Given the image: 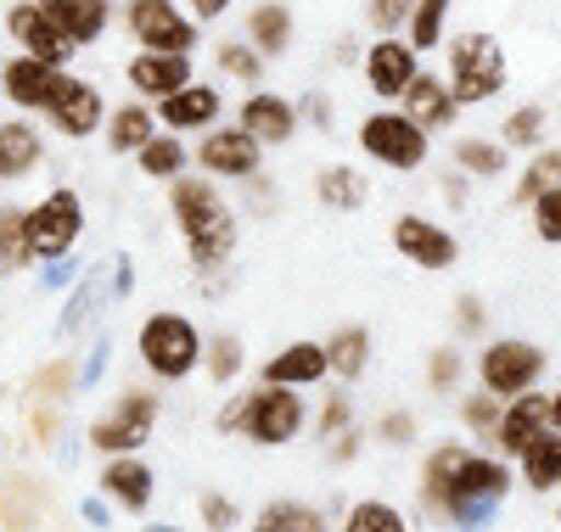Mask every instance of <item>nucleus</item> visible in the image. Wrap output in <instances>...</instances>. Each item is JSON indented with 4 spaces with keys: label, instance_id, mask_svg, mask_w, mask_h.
<instances>
[{
    "label": "nucleus",
    "instance_id": "5701e85b",
    "mask_svg": "<svg viewBox=\"0 0 561 532\" xmlns=\"http://www.w3.org/2000/svg\"><path fill=\"white\" fill-rule=\"evenodd\" d=\"M62 68L51 62H39V57H7V68H0V90H7V102L23 107V113H45V102H51V90H57Z\"/></svg>",
    "mask_w": 561,
    "mask_h": 532
},
{
    "label": "nucleus",
    "instance_id": "9d476101",
    "mask_svg": "<svg viewBox=\"0 0 561 532\" xmlns=\"http://www.w3.org/2000/svg\"><path fill=\"white\" fill-rule=\"evenodd\" d=\"M539 375H545V348L523 343V336H500V343H489L483 359H478V386L494 393L500 404L517 398V393H534Z\"/></svg>",
    "mask_w": 561,
    "mask_h": 532
},
{
    "label": "nucleus",
    "instance_id": "aec40b11",
    "mask_svg": "<svg viewBox=\"0 0 561 532\" xmlns=\"http://www.w3.org/2000/svg\"><path fill=\"white\" fill-rule=\"evenodd\" d=\"M539 431H550V398L545 393H517V398H505V409H500L494 449L505 460H523V449L539 438Z\"/></svg>",
    "mask_w": 561,
    "mask_h": 532
},
{
    "label": "nucleus",
    "instance_id": "4c0bfd02",
    "mask_svg": "<svg viewBox=\"0 0 561 532\" xmlns=\"http://www.w3.org/2000/svg\"><path fill=\"white\" fill-rule=\"evenodd\" d=\"M337 532H410V521L388 499H359V505L343 510V527Z\"/></svg>",
    "mask_w": 561,
    "mask_h": 532
},
{
    "label": "nucleus",
    "instance_id": "f3484780",
    "mask_svg": "<svg viewBox=\"0 0 561 532\" xmlns=\"http://www.w3.org/2000/svg\"><path fill=\"white\" fill-rule=\"evenodd\" d=\"M237 124L259 140V147H287V140L298 135V102L293 95H275V90H253L248 102L237 107Z\"/></svg>",
    "mask_w": 561,
    "mask_h": 532
},
{
    "label": "nucleus",
    "instance_id": "3c124183",
    "mask_svg": "<svg viewBox=\"0 0 561 532\" xmlns=\"http://www.w3.org/2000/svg\"><path fill=\"white\" fill-rule=\"evenodd\" d=\"M113 370V336H90V348H84V365H79V393H96L102 375Z\"/></svg>",
    "mask_w": 561,
    "mask_h": 532
},
{
    "label": "nucleus",
    "instance_id": "a19ab883",
    "mask_svg": "<svg viewBox=\"0 0 561 532\" xmlns=\"http://www.w3.org/2000/svg\"><path fill=\"white\" fill-rule=\"evenodd\" d=\"M309 426H314V438H320V443H325V438H337V431H348V426H354V398H348V386H343V381H337L332 393H325V398L314 404Z\"/></svg>",
    "mask_w": 561,
    "mask_h": 532
},
{
    "label": "nucleus",
    "instance_id": "412c9836",
    "mask_svg": "<svg viewBox=\"0 0 561 532\" xmlns=\"http://www.w3.org/2000/svg\"><path fill=\"white\" fill-rule=\"evenodd\" d=\"M107 309H113V286H107V264L96 258V264H84V275L73 280V292H68V303L57 314V331L62 336H84Z\"/></svg>",
    "mask_w": 561,
    "mask_h": 532
},
{
    "label": "nucleus",
    "instance_id": "393cba45",
    "mask_svg": "<svg viewBox=\"0 0 561 532\" xmlns=\"http://www.w3.org/2000/svg\"><path fill=\"white\" fill-rule=\"evenodd\" d=\"M259 381H275V386H320L325 381V348L320 343H287L275 348L264 365H259Z\"/></svg>",
    "mask_w": 561,
    "mask_h": 532
},
{
    "label": "nucleus",
    "instance_id": "4468645a",
    "mask_svg": "<svg viewBox=\"0 0 561 532\" xmlns=\"http://www.w3.org/2000/svg\"><path fill=\"white\" fill-rule=\"evenodd\" d=\"M393 253L410 258L415 269H449V264L460 258V241H455V230H444L438 219L399 213V219H393Z\"/></svg>",
    "mask_w": 561,
    "mask_h": 532
},
{
    "label": "nucleus",
    "instance_id": "1a4fd4ad",
    "mask_svg": "<svg viewBox=\"0 0 561 532\" xmlns=\"http://www.w3.org/2000/svg\"><path fill=\"white\" fill-rule=\"evenodd\" d=\"M124 28L140 51H197V34L203 23L185 18L174 0H124Z\"/></svg>",
    "mask_w": 561,
    "mask_h": 532
},
{
    "label": "nucleus",
    "instance_id": "7ed1b4c3",
    "mask_svg": "<svg viewBox=\"0 0 561 532\" xmlns=\"http://www.w3.org/2000/svg\"><path fill=\"white\" fill-rule=\"evenodd\" d=\"M309 415H314V404H304L298 386L259 381L253 393H242V438L259 449H287L309 431Z\"/></svg>",
    "mask_w": 561,
    "mask_h": 532
},
{
    "label": "nucleus",
    "instance_id": "69168bd1",
    "mask_svg": "<svg viewBox=\"0 0 561 532\" xmlns=\"http://www.w3.org/2000/svg\"><path fill=\"white\" fill-rule=\"evenodd\" d=\"M550 426L561 431V386H556V393H550Z\"/></svg>",
    "mask_w": 561,
    "mask_h": 532
},
{
    "label": "nucleus",
    "instance_id": "79ce46f5",
    "mask_svg": "<svg viewBox=\"0 0 561 532\" xmlns=\"http://www.w3.org/2000/svg\"><path fill=\"white\" fill-rule=\"evenodd\" d=\"M444 23H449V0H415L410 7V45L415 51H433V45L444 39Z\"/></svg>",
    "mask_w": 561,
    "mask_h": 532
},
{
    "label": "nucleus",
    "instance_id": "8fccbe9b",
    "mask_svg": "<svg viewBox=\"0 0 561 532\" xmlns=\"http://www.w3.org/2000/svg\"><path fill=\"white\" fill-rule=\"evenodd\" d=\"M500 409H505V404H500L494 393H483V386H478L472 398H460V420L472 426L478 438H489V443H494V426H500Z\"/></svg>",
    "mask_w": 561,
    "mask_h": 532
},
{
    "label": "nucleus",
    "instance_id": "cd10ccee",
    "mask_svg": "<svg viewBox=\"0 0 561 532\" xmlns=\"http://www.w3.org/2000/svg\"><path fill=\"white\" fill-rule=\"evenodd\" d=\"M51 23L73 39V45H96L113 23V0H39Z\"/></svg>",
    "mask_w": 561,
    "mask_h": 532
},
{
    "label": "nucleus",
    "instance_id": "6e6552de",
    "mask_svg": "<svg viewBox=\"0 0 561 532\" xmlns=\"http://www.w3.org/2000/svg\"><path fill=\"white\" fill-rule=\"evenodd\" d=\"M79 235H84V203H79L73 185L45 190V197L28 208V253H34V264H51V258L73 253Z\"/></svg>",
    "mask_w": 561,
    "mask_h": 532
},
{
    "label": "nucleus",
    "instance_id": "49530a36",
    "mask_svg": "<svg viewBox=\"0 0 561 532\" xmlns=\"http://www.w3.org/2000/svg\"><path fill=\"white\" fill-rule=\"evenodd\" d=\"M197 516H203V532H237V521H242L237 499L219 494V488H203L197 494Z\"/></svg>",
    "mask_w": 561,
    "mask_h": 532
},
{
    "label": "nucleus",
    "instance_id": "4be33fe9",
    "mask_svg": "<svg viewBox=\"0 0 561 532\" xmlns=\"http://www.w3.org/2000/svg\"><path fill=\"white\" fill-rule=\"evenodd\" d=\"M415 57H421V51H415L410 39H393V34H382V39L365 51V79H370V90H377L382 102H399V95H404V84L421 73V68H415Z\"/></svg>",
    "mask_w": 561,
    "mask_h": 532
},
{
    "label": "nucleus",
    "instance_id": "6e6d98bb",
    "mask_svg": "<svg viewBox=\"0 0 561 532\" xmlns=\"http://www.w3.org/2000/svg\"><path fill=\"white\" fill-rule=\"evenodd\" d=\"M410 7H415V0H365V18H370L377 34H399L410 23Z\"/></svg>",
    "mask_w": 561,
    "mask_h": 532
},
{
    "label": "nucleus",
    "instance_id": "37998d69",
    "mask_svg": "<svg viewBox=\"0 0 561 532\" xmlns=\"http://www.w3.org/2000/svg\"><path fill=\"white\" fill-rule=\"evenodd\" d=\"M561 185V152H545L539 147V158L523 169V180H517V208H528L534 197H545V190H556Z\"/></svg>",
    "mask_w": 561,
    "mask_h": 532
},
{
    "label": "nucleus",
    "instance_id": "e433bc0d",
    "mask_svg": "<svg viewBox=\"0 0 561 532\" xmlns=\"http://www.w3.org/2000/svg\"><path fill=\"white\" fill-rule=\"evenodd\" d=\"M34 269V253H28V208L7 203L0 208V275H23Z\"/></svg>",
    "mask_w": 561,
    "mask_h": 532
},
{
    "label": "nucleus",
    "instance_id": "b1692460",
    "mask_svg": "<svg viewBox=\"0 0 561 532\" xmlns=\"http://www.w3.org/2000/svg\"><path fill=\"white\" fill-rule=\"evenodd\" d=\"M293 39H298V18H293L287 0H259V7H248V45L264 62L287 57Z\"/></svg>",
    "mask_w": 561,
    "mask_h": 532
},
{
    "label": "nucleus",
    "instance_id": "a211bd4d",
    "mask_svg": "<svg viewBox=\"0 0 561 532\" xmlns=\"http://www.w3.org/2000/svg\"><path fill=\"white\" fill-rule=\"evenodd\" d=\"M129 90L140 95V102H163V95H174L180 84H192V57L185 51H135L129 68H124Z\"/></svg>",
    "mask_w": 561,
    "mask_h": 532
},
{
    "label": "nucleus",
    "instance_id": "ddd939ff",
    "mask_svg": "<svg viewBox=\"0 0 561 532\" xmlns=\"http://www.w3.org/2000/svg\"><path fill=\"white\" fill-rule=\"evenodd\" d=\"M7 34L18 39V51L51 62V68H68V57L79 51V45L51 23V12H45L39 0H12V7H7Z\"/></svg>",
    "mask_w": 561,
    "mask_h": 532
},
{
    "label": "nucleus",
    "instance_id": "6ab92c4d",
    "mask_svg": "<svg viewBox=\"0 0 561 532\" xmlns=\"http://www.w3.org/2000/svg\"><path fill=\"white\" fill-rule=\"evenodd\" d=\"M102 494L129 510V516H147V505L158 499V471L140 460V454H107L102 465Z\"/></svg>",
    "mask_w": 561,
    "mask_h": 532
},
{
    "label": "nucleus",
    "instance_id": "c756f323",
    "mask_svg": "<svg viewBox=\"0 0 561 532\" xmlns=\"http://www.w3.org/2000/svg\"><path fill=\"white\" fill-rule=\"evenodd\" d=\"M314 197H320V208H332V213H359L370 203V180L354 163H325L314 174Z\"/></svg>",
    "mask_w": 561,
    "mask_h": 532
},
{
    "label": "nucleus",
    "instance_id": "39448f33",
    "mask_svg": "<svg viewBox=\"0 0 561 532\" xmlns=\"http://www.w3.org/2000/svg\"><path fill=\"white\" fill-rule=\"evenodd\" d=\"M158 415H163V398L147 393V386H129V393L113 398V409H102L90 420V449L96 454H135L152 443L158 431Z\"/></svg>",
    "mask_w": 561,
    "mask_h": 532
},
{
    "label": "nucleus",
    "instance_id": "052dcab7",
    "mask_svg": "<svg viewBox=\"0 0 561 532\" xmlns=\"http://www.w3.org/2000/svg\"><path fill=\"white\" fill-rule=\"evenodd\" d=\"M298 118H309L314 129H332V102H325V95H304V107H298Z\"/></svg>",
    "mask_w": 561,
    "mask_h": 532
},
{
    "label": "nucleus",
    "instance_id": "13d9d810",
    "mask_svg": "<svg viewBox=\"0 0 561 532\" xmlns=\"http://www.w3.org/2000/svg\"><path fill=\"white\" fill-rule=\"evenodd\" d=\"M107 286H113V303H124L135 292V258L129 253H113L107 258Z\"/></svg>",
    "mask_w": 561,
    "mask_h": 532
},
{
    "label": "nucleus",
    "instance_id": "864d4df0",
    "mask_svg": "<svg viewBox=\"0 0 561 532\" xmlns=\"http://www.w3.org/2000/svg\"><path fill=\"white\" fill-rule=\"evenodd\" d=\"M528 208H534V230H539V241L561 247V185H556V190H545V197H534Z\"/></svg>",
    "mask_w": 561,
    "mask_h": 532
},
{
    "label": "nucleus",
    "instance_id": "c85d7f7f",
    "mask_svg": "<svg viewBox=\"0 0 561 532\" xmlns=\"http://www.w3.org/2000/svg\"><path fill=\"white\" fill-rule=\"evenodd\" d=\"M320 348H325V375L343 381V386H348V381H359V375L370 370V331H365V325H354V320H348V325H337Z\"/></svg>",
    "mask_w": 561,
    "mask_h": 532
},
{
    "label": "nucleus",
    "instance_id": "680f3d73",
    "mask_svg": "<svg viewBox=\"0 0 561 532\" xmlns=\"http://www.w3.org/2000/svg\"><path fill=\"white\" fill-rule=\"evenodd\" d=\"M79 516H84V527H96V532L113 527V510H107L102 499H79Z\"/></svg>",
    "mask_w": 561,
    "mask_h": 532
},
{
    "label": "nucleus",
    "instance_id": "0eeeda50",
    "mask_svg": "<svg viewBox=\"0 0 561 532\" xmlns=\"http://www.w3.org/2000/svg\"><path fill=\"white\" fill-rule=\"evenodd\" d=\"M354 140H359V152H365L370 163H382V169H393V174H415L421 163H427V152H433L427 129H421L415 118H404L399 107L370 113Z\"/></svg>",
    "mask_w": 561,
    "mask_h": 532
},
{
    "label": "nucleus",
    "instance_id": "dca6fc26",
    "mask_svg": "<svg viewBox=\"0 0 561 532\" xmlns=\"http://www.w3.org/2000/svg\"><path fill=\"white\" fill-rule=\"evenodd\" d=\"M455 499H511V465L494 460V454H478V449H460V460L449 465V494H444V510Z\"/></svg>",
    "mask_w": 561,
    "mask_h": 532
},
{
    "label": "nucleus",
    "instance_id": "603ef678",
    "mask_svg": "<svg viewBox=\"0 0 561 532\" xmlns=\"http://www.w3.org/2000/svg\"><path fill=\"white\" fill-rule=\"evenodd\" d=\"M79 275H84V258L79 253H62L51 264H39V292H73Z\"/></svg>",
    "mask_w": 561,
    "mask_h": 532
},
{
    "label": "nucleus",
    "instance_id": "09e8293b",
    "mask_svg": "<svg viewBox=\"0 0 561 532\" xmlns=\"http://www.w3.org/2000/svg\"><path fill=\"white\" fill-rule=\"evenodd\" d=\"M494 516H500V499H455L444 510V521L455 532H483V527H494Z\"/></svg>",
    "mask_w": 561,
    "mask_h": 532
},
{
    "label": "nucleus",
    "instance_id": "c9c22d12",
    "mask_svg": "<svg viewBox=\"0 0 561 532\" xmlns=\"http://www.w3.org/2000/svg\"><path fill=\"white\" fill-rule=\"evenodd\" d=\"M135 163H140V174H147V180H180L185 174V163H192V152H185V140L180 135H169V129H158L152 140H147V147H140L135 152Z\"/></svg>",
    "mask_w": 561,
    "mask_h": 532
},
{
    "label": "nucleus",
    "instance_id": "f8f14e48",
    "mask_svg": "<svg viewBox=\"0 0 561 532\" xmlns=\"http://www.w3.org/2000/svg\"><path fill=\"white\" fill-rule=\"evenodd\" d=\"M45 118H51L57 135L68 140H84V135H96L107 124V102H102V90L79 79V73H62L57 90H51V102H45Z\"/></svg>",
    "mask_w": 561,
    "mask_h": 532
},
{
    "label": "nucleus",
    "instance_id": "58836bf2",
    "mask_svg": "<svg viewBox=\"0 0 561 532\" xmlns=\"http://www.w3.org/2000/svg\"><path fill=\"white\" fill-rule=\"evenodd\" d=\"M455 169L478 174V180H494V174H505V147L500 140H483V135H460L455 140Z\"/></svg>",
    "mask_w": 561,
    "mask_h": 532
},
{
    "label": "nucleus",
    "instance_id": "bb28decb",
    "mask_svg": "<svg viewBox=\"0 0 561 532\" xmlns=\"http://www.w3.org/2000/svg\"><path fill=\"white\" fill-rule=\"evenodd\" d=\"M399 113L415 118L421 129H449V118H455L449 79H438V73H415V79L404 84V95H399Z\"/></svg>",
    "mask_w": 561,
    "mask_h": 532
},
{
    "label": "nucleus",
    "instance_id": "473e14b6",
    "mask_svg": "<svg viewBox=\"0 0 561 532\" xmlns=\"http://www.w3.org/2000/svg\"><path fill=\"white\" fill-rule=\"evenodd\" d=\"M248 532H332V521H325V510L309 505V499H270L253 516Z\"/></svg>",
    "mask_w": 561,
    "mask_h": 532
},
{
    "label": "nucleus",
    "instance_id": "ea45409f",
    "mask_svg": "<svg viewBox=\"0 0 561 532\" xmlns=\"http://www.w3.org/2000/svg\"><path fill=\"white\" fill-rule=\"evenodd\" d=\"M214 68L225 73V79H237V84H248V90H259V79H264V57L253 51V45L242 39H225V45H214Z\"/></svg>",
    "mask_w": 561,
    "mask_h": 532
},
{
    "label": "nucleus",
    "instance_id": "5fc2aeb1",
    "mask_svg": "<svg viewBox=\"0 0 561 532\" xmlns=\"http://www.w3.org/2000/svg\"><path fill=\"white\" fill-rule=\"evenodd\" d=\"M359 449H365V426H359V420H354L348 431H337V438H325V443H320L325 465H337V471H343V465H354V460H359Z\"/></svg>",
    "mask_w": 561,
    "mask_h": 532
},
{
    "label": "nucleus",
    "instance_id": "c03bdc74",
    "mask_svg": "<svg viewBox=\"0 0 561 532\" xmlns=\"http://www.w3.org/2000/svg\"><path fill=\"white\" fill-rule=\"evenodd\" d=\"M545 107L539 102H528V107H517V113H511L505 118V140H500V147H528V152H539L545 147Z\"/></svg>",
    "mask_w": 561,
    "mask_h": 532
},
{
    "label": "nucleus",
    "instance_id": "f257e3e1",
    "mask_svg": "<svg viewBox=\"0 0 561 532\" xmlns=\"http://www.w3.org/2000/svg\"><path fill=\"white\" fill-rule=\"evenodd\" d=\"M169 213H174V230L185 241V258H192L197 275H225L230 258H237V241H242V219L237 208L225 203V190L208 185V174H180L169 180Z\"/></svg>",
    "mask_w": 561,
    "mask_h": 532
},
{
    "label": "nucleus",
    "instance_id": "2f4dec72",
    "mask_svg": "<svg viewBox=\"0 0 561 532\" xmlns=\"http://www.w3.org/2000/svg\"><path fill=\"white\" fill-rule=\"evenodd\" d=\"M0 521H7L12 532H34L45 521V482H34V476L0 482Z\"/></svg>",
    "mask_w": 561,
    "mask_h": 532
},
{
    "label": "nucleus",
    "instance_id": "bf43d9fd",
    "mask_svg": "<svg viewBox=\"0 0 561 532\" xmlns=\"http://www.w3.org/2000/svg\"><path fill=\"white\" fill-rule=\"evenodd\" d=\"M214 431H219V438H237V431H242V398H225V404H219Z\"/></svg>",
    "mask_w": 561,
    "mask_h": 532
},
{
    "label": "nucleus",
    "instance_id": "338daca9",
    "mask_svg": "<svg viewBox=\"0 0 561 532\" xmlns=\"http://www.w3.org/2000/svg\"><path fill=\"white\" fill-rule=\"evenodd\" d=\"M556 527H561V499H556Z\"/></svg>",
    "mask_w": 561,
    "mask_h": 532
},
{
    "label": "nucleus",
    "instance_id": "e2e57ef3",
    "mask_svg": "<svg viewBox=\"0 0 561 532\" xmlns=\"http://www.w3.org/2000/svg\"><path fill=\"white\" fill-rule=\"evenodd\" d=\"M225 12H230V0H192V18L197 23H219Z\"/></svg>",
    "mask_w": 561,
    "mask_h": 532
},
{
    "label": "nucleus",
    "instance_id": "f03ea898",
    "mask_svg": "<svg viewBox=\"0 0 561 532\" xmlns=\"http://www.w3.org/2000/svg\"><path fill=\"white\" fill-rule=\"evenodd\" d=\"M135 354H140V365H147L152 381L174 386L192 370H203V331H197V320H185L180 309H158V314L140 320Z\"/></svg>",
    "mask_w": 561,
    "mask_h": 532
},
{
    "label": "nucleus",
    "instance_id": "de8ad7c7",
    "mask_svg": "<svg viewBox=\"0 0 561 532\" xmlns=\"http://www.w3.org/2000/svg\"><path fill=\"white\" fill-rule=\"evenodd\" d=\"M415 431H421V426H415V409H388V415L370 420V438L388 443V449H410Z\"/></svg>",
    "mask_w": 561,
    "mask_h": 532
},
{
    "label": "nucleus",
    "instance_id": "a18cd8bd",
    "mask_svg": "<svg viewBox=\"0 0 561 532\" xmlns=\"http://www.w3.org/2000/svg\"><path fill=\"white\" fill-rule=\"evenodd\" d=\"M460 375H466V359H460V348H455V343H444V348H433V354H427V386H433L438 398H444V393H455Z\"/></svg>",
    "mask_w": 561,
    "mask_h": 532
},
{
    "label": "nucleus",
    "instance_id": "9b49d317",
    "mask_svg": "<svg viewBox=\"0 0 561 532\" xmlns=\"http://www.w3.org/2000/svg\"><path fill=\"white\" fill-rule=\"evenodd\" d=\"M264 163V147L242 129V124H214L197 140V169L208 180H253Z\"/></svg>",
    "mask_w": 561,
    "mask_h": 532
},
{
    "label": "nucleus",
    "instance_id": "20e7f679",
    "mask_svg": "<svg viewBox=\"0 0 561 532\" xmlns=\"http://www.w3.org/2000/svg\"><path fill=\"white\" fill-rule=\"evenodd\" d=\"M79 398V365L73 359H51L39 365L23 386V415H28V438L34 449H57L62 443V420H68V404Z\"/></svg>",
    "mask_w": 561,
    "mask_h": 532
},
{
    "label": "nucleus",
    "instance_id": "f704fd0d",
    "mask_svg": "<svg viewBox=\"0 0 561 532\" xmlns=\"http://www.w3.org/2000/svg\"><path fill=\"white\" fill-rule=\"evenodd\" d=\"M523 482L534 494H556L561 488V431H539V438L523 449Z\"/></svg>",
    "mask_w": 561,
    "mask_h": 532
},
{
    "label": "nucleus",
    "instance_id": "a878e982",
    "mask_svg": "<svg viewBox=\"0 0 561 532\" xmlns=\"http://www.w3.org/2000/svg\"><path fill=\"white\" fill-rule=\"evenodd\" d=\"M45 163V135L28 118H7L0 124V185H18Z\"/></svg>",
    "mask_w": 561,
    "mask_h": 532
},
{
    "label": "nucleus",
    "instance_id": "7c9ffc66",
    "mask_svg": "<svg viewBox=\"0 0 561 532\" xmlns=\"http://www.w3.org/2000/svg\"><path fill=\"white\" fill-rule=\"evenodd\" d=\"M152 135H158V107L152 102H124V107L107 113V152H118V158H135Z\"/></svg>",
    "mask_w": 561,
    "mask_h": 532
},
{
    "label": "nucleus",
    "instance_id": "2eb2a0df",
    "mask_svg": "<svg viewBox=\"0 0 561 532\" xmlns=\"http://www.w3.org/2000/svg\"><path fill=\"white\" fill-rule=\"evenodd\" d=\"M219 113H225L219 84L192 79V84H180L174 95H163V102H158V129H169V135H203V129L219 124Z\"/></svg>",
    "mask_w": 561,
    "mask_h": 532
},
{
    "label": "nucleus",
    "instance_id": "423d86ee",
    "mask_svg": "<svg viewBox=\"0 0 561 532\" xmlns=\"http://www.w3.org/2000/svg\"><path fill=\"white\" fill-rule=\"evenodd\" d=\"M505 90V51L494 34H460L449 45V95L455 107H478Z\"/></svg>",
    "mask_w": 561,
    "mask_h": 532
},
{
    "label": "nucleus",
    "instance_id": "4d7b16f0",
    "mask_svg": "<svg viewBox=\"0 0 561 532\" xmlns=\"http://www.w3.org/2000/svg\"><path fill=\"white\" fill-rule=\"evenodd\" d=\"M483 325H489L483 298H478V292H460V298H455V331H460V336H478Z\"/></svg>",
    "mask_w": 561,
    "mask_h": 532
},
{
    "label": "nucleus",
    "instance_id": "0e129e2a",
    "mask_svg": "<svg viewBox=\"0 0 561 532\" xmlns=\"http://www.w3.org/2000/svg\"><path fill=\"white\" fill-rule=\"evenodd\" d=\"M140 532H185V527H174V521H140Z\"/></svg>",
    "mask_w": 561,
    "mask_h": 532
},
{
    "label": "nucleus",
    "instance_id": "72a5a7b5",
    "mask_svg": "<svg viewBox=\"0 0 561 532\" xmlns=\"http://www.w3.org/2000/svg\"><path fill=\"white\" fill-rule=\"evenodd\" d=\"M248 370V343L237 331H214L203 336V375L214 386H237V375Z\"/></svg>",
    "mask_w": 561,
    "mask_h": 532
}]
</instances>
